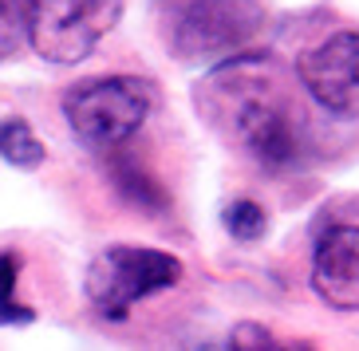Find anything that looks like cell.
<instances>
[{"label": "cell", "mask_w": 359, "mask_h": 351, "mask_svg": "<svg viewBox=\"0 0 359 351\" xmlns=\"http://www.w3.org/2000/svg\"><path fill=\"white\" fill-rule=\"evenodd\" d=\"M28 40V16H24V0H0V64L8 55L20 52Z\"/></svg>", "instance_id": "cell-12"}, {"label": "cell", "mask_w": 359, "mask_h": 351, "mask_svg": "<svg viewBox=\"0 0 359 351\" xmlns=\"http://www.w3.org/2000/svg\"><path fill=\"white\" fill-rule=\"evenodd\" d=\"M166 43L178 60H237L264 32L261 0H162Z\"/></svg>", "instance_id": "cell-2"}, {"label": "cell", "mask_w": 359, "mask_h": 351, "mask_svg": "<svg viewBox=\"0 0 359 351\" xmlns=\"http://www.w3.org/2000/svg\"><path fill=\"white\" fill-rule=\"evenodd\" d=\"M0 158L20 166V170H36L48 158V150H43V142L32 135V127L24 118H4L0 123Z\"/></svg>", "instance_id": "cell-9"}, {"label": "cell", "mask_w": 359, "mask_h": 351, "mask_svg": "<svg viewBox=\"0 0 359 351\" xmlns=\"http://www.w3.org/2000/svg\"><path fill=\"white\" fill-rule=\"evenodd\" d=\"M205 99L217 118L229 123L237 146L264 170H292L304 142L288 103L276 99L273 67L261 55H237L222 64L205 83Z\"/></svg>", "instance_id": "cell-1"}, {"label": "cell", "mask_w": 359, "mask_h": 351, "mask_svg": "<svg viewBox=\"0 0 359 351\" xmlns=\"http://www.w3.org/2000/svg\"><path fill=\"white\" fill-rule=\"evenodd\" d=\"M225 229H229L237 241H257V237H264V229H269V217H264V209L257 202H233L229 209H225Z\"/></svg>", "instance_id": "cell-13"}, {"label": "cell", "mask_w": 359, "mask_h": 351, "mask_svg": "<svg viewBox=\"0 0 359 351\" xmlns=\"http://www.w3.org/2000/svg\"><path fill=\"white\" fill-rule=\"evenodd\" d=\"M28 43L48 64H79L123 16V0H24Z\"/></svg>", "instance_id": "cell-5"}, {"label": "cell", "mask_w": 359, "mask_h": 351, "mask_svg": "<svg viewBox=\"0 0 359 351\" xmlns=\"http://www.w3.org/2000/svg\"><path fill=\"white\" fill-rule=\"evenodd\" d=\"M222 351H312V347L308 343H280L273 331H264L261 324L245 319V324H237L229 331V340H225Z\"/></svg>", "instance_id": "cell-11"}, {"label": "cell", "mask_w": 359, "mask_h": 351, "mask_svg": "<svg viewBox=\"0 0 359 351\" xmlns=\"http://www.w3.org/2000/svg\"><path fill=\"white\" fill-rule=\"evenodd\" d=\"M16 280H20V256L4 249L0 253V328H12V324H32L36 312L28 304H20L16 296Z\"/></svg>", "instance_id": "cell-10"}, {"label": "cell", "mask_w": 359, "mask_h": 351, "mask_svg": "<svg viewBox=\"0 0 359 351\" xmlns=\"http://www.w3.org/2000/svg\"><path fill=\"white\" fill-rule=\"evenodd\" d=\"M111 181H115V190L127 198L130 205H138V209H147V213H162L170 205V198H166V190H162L158 181L150 178L142 166H138L130 154H111Z\"/></svg>", "instance_id": "cell-8"}, {"label": "cell", "mask_w": 359, "mask_h": 351, "mask_svg": "<svg viewBox=\"0 0 359 351\" xmlns=\"http://www.w3.org/2000/svg\"><path fill=\"white\" fill-rule=\"evenodd\" d=\"M182 277V261L162 249L111 245L87 268V300L103 319H127L138 300L174 288Z\"/></svg>", "instance_id": "cell-4"}, {"label": "cell", "mask_w": 359, "mask_h": 351, "mask_svg": "<svg viewBox=\"0 0 359 351\" xmlns=\"http://www.w3.org/2000/svg\"><path fill=\"white\" fill-rule=\"evenodd\" d=\"M296 75L332 115H359V32H336L296 60Z\"/></svg>", "instance_id": "cell-6"}, {"label": "cell", "mask_w": 359, "mask_h": 351, "mask_svg": "<svg viewBox=\"0 0 359 351\" xmlns=\"http://www.w3.org/2000/svg\"><path fill=\"white\" fill-rule=\"evenodd\" d=\"M154 106V87L138 75L83 79L64 95V118L72 135L95 154H115L135 139Z\"/></svg>", "instance_id": "cell-3"}, {"label": "cell", "mask_w": 359, "mask_h": 351, "mask_svg": "<svg viewBox=\"0 0 359 351\" xmlns=\"http://www.w3.org/2000/svg\"><path fill=\"white\" fill-rule=\"evenodd\" d=\"M312 288L339 312H359V225H327L312 253Z\"/></svg>", "instance_id": "cell-7"}]
</instances>
